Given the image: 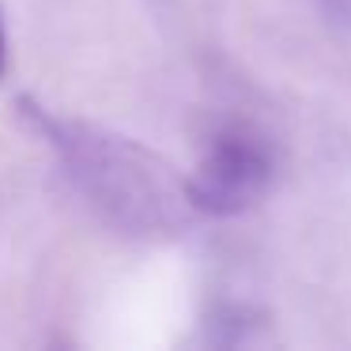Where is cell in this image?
<instances>
[{
  "mask_svg": "<svg viewBox=\"0 0 351 351\" xmlns=\"http://www.w3.org/2000/svg\"><path fill=\"white\" fill-rule=\"evenodd\" d=\"M272 182V155L250 132H223L197 167L185 200L208 215H238L265 197Z\"/></svg>",
  "mask_w": 351,
  "mask_h": 351,
  "instance_id": "cell-1",
  "label": "cell"
},
{
  "mask_svg": "<svg viewBox=\"0 0 351 351\" xmlns=\"http://www.w3.org/2000/svg\"><path fill=\"white\" fill-rule=\"evenodd\" d=\"M4 64H8V42H4V19H0V76H4Z\"/></svg>",
  "mask_w": 351,
  "mask_h": 351,
  "instance_id": "cell-2",
  "label": "cell"
}]
</instances>
